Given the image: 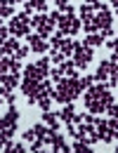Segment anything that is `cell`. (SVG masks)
Returning a JSON list of instances; mask_svg holds the SVG:
<instances>
[{
  "label": "cell",
  "mask_w": 118,
  "mask_h": 153,
  "mask_svg": "<svg viewBox=\"0 0 118 153\" xmlns=\"http://www.w3.org/2000/svg\"><path fill=\"white\" fill-rule=\"evenodd\" d=\"M17 50H19L17 38H7L5 42H2V54H17Z\"/></svg>",
  "instance_id": "obj_15"
},
{
  "label": "cell",
  "mask_w": 118,
  "mask_h": 153,
  "mask_svg": "<svg viewBox=\"0 0 118 153\" xmlns=\"http://www.w3.org/2000/svg\"><path fill=\"white\" fill-rule=\"evenodd\" d=\"M76 118V108L71 106V104H64V108L59 111V120H64V123H71Z\"/></svg>",
  "instance_id": "obj_14"
},
{
  "label": "cell",
  "mask_w": 118,
  "mask_h": 153,
  "mask_svg": "<svg viewBox=\"0 0 118 153\" xmlns=\"http://www.w3.org/2000/svg\"><path fill=\"white\" fill-rule=\"evenodd\" d=\"M111 12H109V7L106 10H99L97 14H95V24H97V28L102 31V28H111Z\"/></svg>",
  "instance_id": "obj_8"
},
{
  "label": "cell",
  "mask_w": 118,
  "mask_h": 153,
  "mask_svg": "<svg viewBox=\"0 0 118 153\" xmlns=\"http://www.w3.org/2000/svg\"><path fill=\"white\" fill-rule=\"evenodd\" d=\"M73 151H76V153H92V146H90L87 141H83V139H78V141L73 144Z\"/></svg>",
  "instance_id": "obj_19"
},
{
  "label": "cell",
  "mask_w": 118,
  "mask_h": 153,
  "mask_svg": "<svg viewBox=\"0 0 118 153\" xmlns=\"http://www.w3.org/2000/svg\"><path fill=\"white\" fill-rule=\"evenodd\" d=\"M38 90H40L38 80H31V78H24L21 80V92L28 99V104H38Z\"/></svg>",
  "instance_id": "obj_4"
},
{
  "label": "cell",
  "mask_w": 118,
  "mask_h": 153,
  "mask_svg": "<svg viewBox=\"0 0 118 153\" xmlns=\"http://www.w3.org/2000/svg\"><path fill=\"white\" fill-rule=\"evenodd\" d=\"M14 153H26V146H24V144H17V146H14Z\"/></svg>",
  "instance_id": "obj_34"
},
{
  "label": "cell",
  "mask_w": 118,
  "mask_h": 153,
  "mask_svg": "<svg viewBox=\"0 0 118 153\" xmlns=\"http://www.w3.org/2000/svg\"><path fill=\"white\" fill-rule=\"evenodd\" d=\"M0 78H2V87H5V90H10V92H12V90L19 85V73H14V71H10V73H2Z\"/></svg>",
  "instance_id": "obj_10"
},
{
  "label": "cell",
  "mask_w": 118,
  "mask_h": 153,
  "mask_svg": "<svg viewBox=\"0 0 118 153\" xmlns=\"http://www.w3.org/2000/svg\"><path fill=\"white\" fill-rule=\"evenodd\" d=\"M0 17H2V19H12V17H14L12 5H2V7H0Z\"/></svg>",
  "instance_id": "obj_20"
},
{
  "label": "cell",
  "mask_w": 118,
  "mask_h": 153,
  "mask_svg": "<svg viewBox=\"0 0 118 153\" xmlns=\"http://www.w3.org/2000/svg\"><path fill=\"white\" fill-rule=\"evenodd\" d=\"M0 40H2V42L7 40V28H5V26H0Z\"/></svg>",
  "instance_id": "obj_33"
},
{
  "label": "cell",
  "mask_w": 118,
  "mask_h": 153,
  "mask_svg": "<svg viewBox=\"0 0 118 153\" xmlns=\"http://www.w3.org/2000/svg\"><path fill=\"white\" fill-rule=\"evenodd\" d=\"M14 132H17V123H14V125H5V127H0V144L7 141V139H12Z\"/></svg>",
  "instance_id": "obj_17"
},
{
  "label": "cell",
  "mask_w": 118,
  "mask_h": 153,
  "mask_svg": "<svg viewBox=\"0 0 118 153\" xmlns=\"http://www.w3.org/2000/svg\"><path fill=\"white\" fill-rule=\"evenodd\" d=\"M50 76H52V80H57V82H61V80H64V76H66V73H64L61 64H59V66L55 68V71H50Z\"/></svg>",
  "instance_id": "obj_21"
},
{
  "label": "cell",
  "mask_w": 118,
  "mask_h": 153,
  "mask_svg": "<svg viewBox=\"0 0 118 153\" xmlns=\"http://www.w3.org/2000/svg\"><path fill=\"white\" fill-rule=\"evenodd\" d=\"M104 42V36L102 33H90L87 38H83V45H87V47H99Z\"/></svg>",
  "instance_id": "obj_16"
},
{
  "label": "cell",
  "mask_w": 118,
  "mask_h": 153,
  "mask_svg": "<svg viewBox=\"0 0 118 153\" xmlns=\"http://www.w3.org/2000/svg\"><path fill=\"white\" fill-rule=\"evenodd\" d=\"M116 14H118V7H116Z\"/></svg>",
  "instance_id": "obj_41"
},
{
  "label": "cell",
  "mask_w": 118,
  "mask_h": 153,
  "mask_svg": "<svg viewBox=\"0 0 118 153\" xmlns=\"http://www.w3.org/2000/svg\"><path fill=\"white\" fill-rule=\"evenodd\" d=\"M12 2H28V0H10V5H12Z\"/></svg>",
  "instance_id": "obj_38"
},
{
  "label": "cell",
  "mask_w": 118,
  "mask_h": 153,
  "mask_svg": "<svg viewBox=\"0 0 118 153\" xmlns=\"http://www.w3.org/2000/svg\"><path fill=\"white\" fill-rule=\"evenodd\" d=\"M50 104H52V97H40L38 99V106L43 111H50Z\"/></svg>",
  "instance_id": "obj_24"
},
{
  "label": "cell",
  "mask_w": 118,
  "mask_h": 153,
  "mask_svg": "<svg viewBox=\"0 0 118 153\" xmlns=\"http://www.w3.org/2000/svg\"><path fill=\"white\" fill-rule=\"evenodd\" d=\"M36 139H38L36 127H31V130H26V132H24V141H28V144H31V141H36Z\"/></svg>",
  "instance_id": "obj_25"
},
{
  "label": "cell",
  "mask_w": 118,
  "mask_h": 153,
  "mask_svg": "<svg viewBox=\"0 0 118 153\" xmlns=\"http://www.w3.org/2000/svg\"><path fill=\"white\" fill-rule=\"evenodd\" d=\"M19 120V111L14 108V106H10V111L2 115V123H0V127H5V125H14Z\"/></svg>",
  "instance_id": "obj_12"
},
{
  "label": "cell",
  "mask_w": 118,
  "mask_h": 153,
  "mask_svg": "<svg viewBox=\"0 0 118 153\" xmlns=\"http://www.w3.org/2000/svg\"><path fill=\"white\" fill-rule=\"evenodd\" d=\"M26 40H28V45H31L33 52H38V54H45V52H47V42H45V38H43L40 33H31V36H26Z\"/></svg>",
  "instance_id": "obj_6"
},
{
  "label": "cell",
  "mask_w": 118,
  "mask_h": 153,
  "mask_svg": "<svg viewBox=\"0 0 118 153\" xmlns=\"http://www.w3.org/2000/svg\"><path fill=\"white\" fill-rule=\"evenodd\" d=\"M92 80H95V76H83L80 78V82H83V87L87 90V87H92Z\"/></svg>",
  "instance_id": "obj_29"
},
{
  "label": "cell",
  "mask_w": 118,
  "mask_h": 153,
  "mask_svg": "<svg viewBox=\"0 0 118 153\" xmlns=\"http://www.w3.org/2000/svg\"><path fill=\"white\" fill-rule=\"evenodd\" d=\"M106 113L111 115V118H118V104L116 101H111V104L106 106Z\"/></svg>",
  "instance_id": "obj_27"
},
{
  "label": "cell",
  "mask_w": 118,
  "mask_h": 153,
  "mask_svg": "<svg viewBox=\"0 0 118 153\" xmlns=\"http://www.w3.org/2000/svg\"><path fill=\"white\" fill-rule=\"evenodd\" d=\"M111 5H114V7H118V0H111Z\"/></svg>",
  "instance_id": "obj_39"
},
{
  "label": "cell",
  "mask_w": 118,
  "mask_h": 153,
  "mask_svg": "<svg viewBox=\"0 0 118 153\" xmlns=\"http://www.w3.org/2000/svg\"><path fill=\"white\" fill-rule=\"evenodd\" d=\"M52 99H55V101H59V104H71L73 99H78V97H76V92H73V87H71V82H69V78H64V80L57 85V90H55Z\"/></svg>",
  "instance_id": "obj_2"
},
{
  "label": "cell",
  "mask_w": 118,
  "mask_h": 153,
  "mask_svg": "<svg viewBox=\"0 0 118 153\" xmlns=\"http://www.w3.org/2000/svg\"><path fill=\"white\" fill-rule=\"evenodd\" d=\"M109 127H111V132H114V137L118 139V118H111V120H109Z\"/></svg>",
  "instance_id": "obj_28"
},
{
  "label": "cell",
  "mask_w": 118,
  "mask_h": 153,
  "mask_svg": "<svg viewBox=\"0 0 118 153\" xmlns=\"http://www.w3.org/2000/svg\"><path fill=\"white\" fill-rule=\"evenodd\" d=\"M10 33L17 36V38L31 36V14L21 12V14H17V17H12V21H10Z\"/></svg>",
  "instance_id": "obj_1"
},
{
  "label": "cell",
  "mask_w": 118,
  "mask_h": 153,
  "mask_svg": "<svg viewBox=\"0 0 118 153\" xmlns=\"http://www.w3.org/2000/svg\"><path fill=\"white\" fill-rule=\"evenodd\" d=\"M26 52H28V47H21V45H19V50H17V54H14V57H17V59H24V57H26Z\"/></svg>",
  "instance_id": "obj_30"
},
{
  "label": "cell",
  "mask_w": 118,
  "mask_h": 153,
  "mask_svg": "<svg viewBox=\"0 0 118 153\" xmlns=\"http://www.w3.org/2000/svg\"><path fill=\"white\" fill-rule=\"evenodd\" d=\"M59 50L64 52V57H73V52H76V42H73L71 38H64V42H61Z\"/></svg>",
  "instance_id": "obj_18"
},
{
  "label": "cell",
  "mask_w": 118,
  "mask_h": 153,
  "mask_svg": "<svg viewBox=\"0 0 118 153\" xmlns=\"http://www.w3.org/2000/svg\"><path fill=\"white\" fill-rule=\"evenodd\" d=\"M116 153H118V146H116Z\"/></svg>",
  "instance_id": "obj_42"
},
{
  "label": "cell",
  "mask_w": 118,
  "mask_h": 153,
  "mask_svg": "<svg viewBox=\"0 0 118 153\" xmlns=\"http://www.w3.org/2000/svg\"><path fill=\"white\" fill-rule=\"evenodd\" d=\"M69 5H71L69 0H57V7H59V10H61V12H64V10L69 7Z\"/></svg>",
  "instance_id": "obj_31"
},
{
  "label": "cell",
  "mask_w": 118,
  "mask_h": 153,
  "mask_svg": "<svg viewBox=\"0 0 118 153\" xmlns=\"http://www.w3.org/2000/svg\"><path fill=\"white\" fill-rule=\"evenodd\" d=\"M28 2H31L38 12H45V7H47V0H28Z\"/></svg>",
  "instance_id": "obj_26"
},
{
  "label": "cell",
  "mask_w": 118,
  "mask_h": 153,
  "mask_svg": "<svg viewBox=\"0 0 118 153\" xmlns=\"http://www.w3.org/2000/svg\"><path fill=\"white\" fill-rule=\"evenodd\" d=\"M66 132H69V134H73V137H76V125H73V123H66Z\"/></svg>",
  "instance_id": "obj_32"
},
{
  "label": "cell",
  "mask_w": 118,
  "mask_h": 153,
  "mask_svg": "<svg viewBox=\"0 0 118 153\" xmlns=\"http://www.w3.org/2000/svg\"><path fill=\"white\" fill-rule=\"evenodd\" d=\"M97 134H99V139L104 141V144H111L116 137H114V132H111V127H109V123L104 120V118H97Z\"/></svg>",
  "instance_id": "obj_5"
},
{
  "label": "cell",
  "mask_w": 118,
  "mask_h": 153,
  "mask_svg": "<svg viewBox=\"0 0 118 153\" xmlns=\"http://www.w3.org/2000/svg\"><path fill=\"white\" fill-rule=\"evenodd\" d=\"M45 76H50V73H47V71H43L38 64H28V66H26V71H24V78H31V80H38V82H43Z\"/></svg>",
  "instance_id": "obj_7"
},
{
  "label": "cell",
  "mask_w": 118,
  "mask_h": 153,
  "mask_svg": "<svg viewBox=\"0 0 118 153\" xmlns=\"http://www.w3.org/2000/svg\"><path fill=\"white\" fill-rule=\"evenodd\" d=\"M0 2H2V5H10V0H0Z\"/></svg>",
  "instance_id": "obj_40"
},
{
  "label": "cell",
  "mask_w": 118,
  "mask_h": 153,
  "mask_svg": "<svg viewBox=\"0 0 118 153\" xmlns=\"http://www.w3.org/2000/svg\"><path fill=\"white\" fill-rule=\"evenodd\" d=\"M109 47H111V50H118V40H111V42H109Z\"/></svg>",
  "instance_id": "obj_36"
},
{
  "label": "cell",
  "mask_w": 118,
  "mask_h": 153,
  "mask_svg": "<svg viewBox=\"0 0 118 153\" xmlns=\"http://www.w3.org/2000/svg\"><path fill=\"white\" fill-rule=\"evenodd\" d=\"M111 33H114V31H111V28H102V36H104V38H109V36H111Z\"/></svg>",
  "instance_id": "obj_35"
},
{
  "label": "cell",
  "mask_w": 118,
  "mask_h": 153,
  "mask_svg": "<svg viewBox=\"0 0 118 153\" xmlns=\"http://www.w3.org/2000/svg\"><path fill=\"white\" fill-rule=\"evenodd\" d=\"M92 50L95 47H87V45H80L76 42V52H73V61L78 68H87V64L92 61Z\"/></svg>",
  "instance_id": "obj_3"
},
{
  "label": "cell",
  "mask_w": 118,
  "mask_h": 153,
  "mask_svg": "<svg viewBox=\"0 0 118 153\" xmlns=\"http://www.w3.org/2000/svg\"><path fill=\"white\" fill-rule=\"evenodd\" d=\"M43 123L50 125L52 130H59V115L52 113V111H43Z\"/></svg>",
  "instance_id": "obj_13"
},
{
  "label": "cell",
  "mask_w": 118,
  "mask_h": 153,
  "mask_svg": "<svg viewBox=\"0 0 118 153\" xmlns=\"http://www.w3.org/2000/svg\"><path fill=\"white\" fill-rule=\"evenodd\" d=\"M52 149H55L57 153H71V146L64 141V137H61L59 132H55V137H52Z\"/></svg>",
  "instance_id": "obj_11"
},
{
  "label": "cell",
  "mask_w": 118,
  "mask_h": 153,
  "mask_svg": "<svg viewBox=\"0 0 118 153\" xmlns=\"http://www.w3.org/2000/svg\"><path fill=\"white\" fill-rule=\"evenodd\" d=\"M111 61H118V50H114V54H111Z\"/></svg>",
  "instance_id": "obj_37"
},
{
  "label": "cell",
  "mask_w": 118,
  "mask_h": 153,
  "mask_svg": "<svg viewBox=\"0 0 118 153\" xmlns=\"http://www.w3.org/2000/svg\"><path fill=\"white\" fill-rule=\"evenodd\" d=\"M109 78H111V59L102 61L97 66V73H95V80H99V82H106Z\"/></svg>",
  "instance_id": "obj_9"
},
{
  "label": "cell",
  "mask_w": 118,
  "mask_h": 153,
  "mask_svg": "<svg viewBox=\"0 0 118 153\" xmlns=\"http://www.w3.org/2000/svg\"><path fill=\"white\" fill-rule=\"evenodd\" d=\"M50 59H52L55 64H64V61H66V57H64V52H61V50H52Z\"/></svg>",
  "instance_id": "obj_22"
},
{
  "label": "cell",
  "mask_w": 118,
  "mask_h": 153,
  "mask_svg": "<svg viewBox=\"0 0 118 153\" xmlns=\"http://www.w3.org/2000/svg\"><path fill=\"white\" fill-rule=\"evenodd\" d=\"M43 146H47V144H45V139H36V141H31L28 151H31V153H38L40 149H43Z\"/></svg>",
  "instance_id": "obj_23"
}]
</instances>
